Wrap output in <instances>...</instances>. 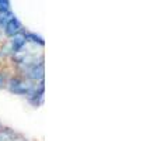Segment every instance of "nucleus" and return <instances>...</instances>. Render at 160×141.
I'll return each mask as SVG.
<instances>
[{"label":"nucleus","instance_id":"2","mask_svg":"<svg viewBox=\"0 0 160 141\" xmlns=\"http://www.w3.org/2000/svg\"><path fill=\"white\" fill-rule=\"evenodd\" d=\"M22 45H24V40H22V38H16L13 41V51H14V52H17V51L22 47Z\"/></svg>","mask_w":160,"mask_h":141},{"label":"nucleus","instance_id":"3","mask_svg":"<svg viewBox=\"0 0 160 141\" xmlns=\"http://www.w3.org/2000/svg\"><path fill=\"white\" fill-rule=\"evenodd\" d=\"M3 83H4V79H3V78L0 76V88H2V86H3Z\"/></svg>","mask_w":160,"mask_h":141},{"label":"nucleus","instance_id":"1","mask_svg":"<svg viewBox=\"0 0 160 141\" xmlns=\"http://www.w3.org/2000/svg\"><path fill=\"white\" fill-rule=\"evenodd\" d=\"M32 89H34V85H31L30 82H25V80L14 79L10 83V90L16 95H27L28 96Z\"/></svg>","mask_w":160,"mask_h":141}]
</instances>
